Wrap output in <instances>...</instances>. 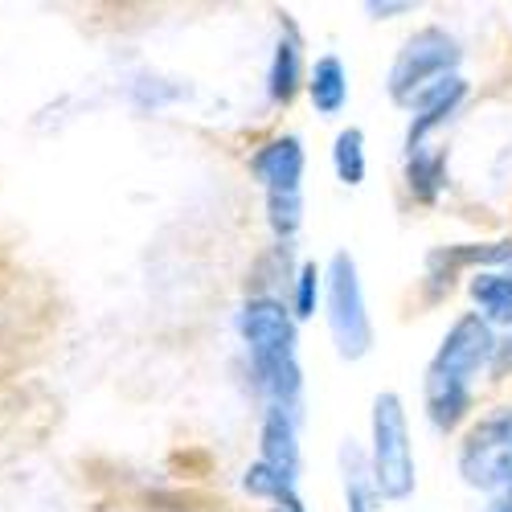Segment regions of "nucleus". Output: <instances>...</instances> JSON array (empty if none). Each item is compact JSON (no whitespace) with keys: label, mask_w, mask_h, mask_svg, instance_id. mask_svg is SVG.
<instances>
[{"label":"nucleus","mask_w":512,"mask_h":512,"mask_svg":"<svg viewBox=\"0 0 512 512\" xmlns=\"http://www.w3.org/2000/svg\"><path fill=\"white\" fill-rule=\"evenodd\" d=\"M259 443H263V459L259 463H267L271 472L283 476L287 484L300 480V435H295V414L267 406Z\"/></svg>","instance_id":"9"},{"label":"nucleus","mask_w":512,"mask_h":512,"mask_svg":"<svg viewBox=\"0 0 512 512\" xmlns=\"http://www.w3.org/2000/svg\"><path fill=\"white\" fill-rule=\"evenodd\" d=\"M242 488H246L250 496H259V500H275V504H283L287 496H295V484H287L283 476H275L267 463H254V467H246Z\"/></svg>","instance_id":"18"},{"label":"nucleus","mask_w":512,"mask_h":512,"mask_svg":"<svg viewBox=\"0 0 512 512\" xmlns=\"http://www.w3.org/2000/svg\"><path fill=\"white\" fill-rule=\"evenodd\" d=\"M488 357H496V340H492V328L488 320L480 316H459L451 324V332L443 336V345L426 369V377H439V381H463L472 377Z\"/></svg>","instance_id":"6"},{"label":"nucleus","mask_w":512,"mask_h":512,"mask_svg":"<svg viewBox=\"0 0 512 512\" xmlns=\"http://www.w3.org/2000/svg\"><path fill=\"white\" fill-rule=\"evenodd\" d=\"M435 263L459 267V263H512V242H492V246H463V250H439Z\"/></svg>","instance_id":"19"},{"label":"nucleus","mask_w":512,"mask_h":512,"mask_svg":"<svg viewBox=\"0 0 512 512\" xmlns=\"http://www.w3.org/2000/svg\"><path fill=\"white\" fill-rule=\"evenodd\" d=\"M373 17H390V13H410V5H369Z\"/></svg>","instance_id":"22"},{"label":"nucleus","mask_w":512,"mask_h":512,"mask_svg":"<svg viewBox=\"0 0 512 512\" xmlns=\"http://www.w3.org/2000/svg\"><path fill=\"white\" fill-rule=\"evenodd\" d=\"M472 300L480 304L484 320L512 328V279L508 275H476L472 279Z\"/></svg>","instance_id":"13"},{"label":"nucleus","mask_w":512,"mask_h":512,"mask_svg":"<svg viewBox=\"0 0 512 512\" xmlns=\"http://www.w3.org/2000/svg\"><path fill=\"white\" fill-rule=\"evenodd\" d=\"M492 512H512V496H504V500H496V504H492Z\"/></svg>","instance_id":"23"},{"label":"nucleus","mask_w":512,"mask_h":512,"mask_svg":"<svg viewBox=\"0 0 512 512\" xmlns=\"http://www.w3.org/2000/svg\"><path fill=\"white\" fill-rule=\"evenodd\" d=\"M267 218L279 238H291L304 222V197L300 193H267Z\"/></svg>","instance_id":"17"},{"label":"nucleus","mask_w":512,"mask_h":512,"mask_svg":"<svg viewBox=\"0 0 512 512\" xmlns=\"http://www.w3.org/2000/svg\"><path fill=\"white\" fill-rule=\"evenodd\" d=\"M332 168L345 185H361L365 181V132L361 127H345L332 144Z\"/></svg>","instance_id":"15"},{"label":"nucleus","mask_w":512,"mask_h":512,"mask_svg":"<svg viewBox=\"0 0 512 512\" xmlns=\"http://www.w3.org/2000/svg\"><path fill=\"white\" fill-rule=\"evenodd\" d=\"M238 332L250 349V365L295 357V320L271 295H259L238 312Z\"/></svg>","instance_id":"5"},{"label":"nucleus","mask_w":512,"mask_h":512,"mask_svg":"<svg viewBox=\"0 0 512 512\" xmlns=\"http://www.w3.org/2000/svg\"><path fill=\"white\" fill-rule=\"evenodd\" d=\"M304 87V58H300V41L295 37H279L275 58H271V74H267V91L275 103H291L295 91Z\"/></svg>","instance_id":"11"},{"label":"nucleus","mask_w":512,"mask_h":512,"mask_svg":"<svg viewBox=\"0 0 512 512\" xmlns=\"http://www.w3.org/2000/svg\"><path fill=\"white\" fill-rule=\"evenodd\" d=\"M406 181H410V193L431 201L443 185V156H426V152H414L410 164H406Z\"/></svg>","instance_id":"16"},{"label":"nucleus","mask_w":512,"mask_h":512,"mask_svg":"<svg viewBox=\"0 0 512 512\" xmlns=\"http://www.w3.org/2000/svg\"><path fill=\"white\" fill-rule=\"evenodd\" d=\"M308 95H312V107L320 115H340L349 103V74H345V62L324 54L316 58L312 74H308Z\"/></svg>","instance_id":"10"},{"label":"nucleus","mask_w":512,"mask_h":512,"mask_svg":"<svg viewBox=\"0 0 512 512\" xmlns=\"http://www.w3.org/2000/svg\"><path fill=\"white\" fill-rule=\"evenodd\" d=\"M320 287H324V275L316 263H304L300 267V279H295V316L308 320L316 316V304H320Z\"/></svg>","instance_id":"20"},{"label":"nucleus","mask_w":512,"mask_h":512,"mask_svg":"<svg viewBox=\"0 0 512 512\" xmlns=\"http://www.w3.org/2000/svg\"><path fill=\"white\" fill-rule=\"evenodd\" d=\"M467 99V82L459 78V74H447V78H439V82H431L410 107H414V119H410V132H406V148H410V156L414 152H422V140L435 132V127H443L455 111H459V103Z\"/></svg>","instance_id":"7"},{"label":"nucleus","mask_w":512,"mask_h":512,"mask_svg":"<svg viewBox=\"0 0 512 512\" xmlns=\"http://www.w3.org/2000/svg\"><path fill=\"white\" fill-rule=\"evenodd\" d=\"M467 406H472V394H467L463 381H439V377H426V414L439 431H455L463 422Z\"/></svg>","instance_id":"12"},{"label":"nucleus","mask_w":512,"mask_h":512,"mask_svg":"<svg viewBox=\"0 0 512 512\" xmlns=\"http://www.w3.org/2000/svg\"><path fill=\"white\" fill-rule=\"evenodd\" d=\"M459 476L472 488H500L512 480V406L472 426L459 451Z\"/></svg>","instance_id":"4"},{"label":"nucleus","mask_w":512,"mask_h":512,"mask_svg":"<svg viewBox=\"0 0 512 512\" xmlns=\"http://www.w3.org/2000/svg\"><path fill=\"white\" fill-rule=\"evenodd\" d=\"M340 463H345V512H373V476H369V463L357 447L340 451Z\"/></svg>","instance_id":"14"},{"label":"nucleus","mask_w":512,"mask_h":512,"mask_svg":"<svg viewBox=\"0 0 512 512\" xmlns=\"http://www.w3.org/2000/svg\"><path fill=\"white\" fill-rule=\"evenodd\" d=\"M324 291H328V332H332L336 353L345 361H361L373 349V320L365 308L357 259L349 250H336L328 259Z\"/></svg>","instance_id":"2"},{"label":"nucleus","mask_w":512,"mask_h":512,"mask_svg":"<svg viewBox=\"0 0 512 512\" xmlns=\"http://www.w3.org/2000/svg\"><path fill=\"white\" fill-rule=\"evenodd\" d=\"M463 50H459V41L447 33V29H422L414 33L402 54L394 58V70H390V99L410 107L431 82L455 74Z\"/></svg>","instance_id":"3"},{"label":"nucleus","mask_w":512,"mask_h":512,"mask_svg":"<svg viewBox=\"0 0 512 512\" xmlns=\"http://www.w3.org/2000/svg\"><path fill=\"white\" fill-rule=\"evenodd\" d=\"M271 512H308V508H271Z\"/></svg>","instance_id":"24"},{"label":"nucleus","mask_w":512,"mask_h":512,"mask_svg":"<svg viewBox=\"0 0 512 512\" xmlns=\"http://www.w3.org/2000/svg\"><path fill=\"white\" fill-rule=\"evenodd\" d=\"M492 365H496V373H500V377L512 369V336H508V340H500V345H496V361H492Z\"/></svg>","instance_id":"21"},{"label":"nucleus","mask_w":512,"mask_h":512,"mask_svg":"<svg viewBox=\"0 0 512 512\" xmlns=\"http://www.w3.org/2000/svg\"><path fill=\"white\" fill-rule=\"evenodd\" d=\"M504 275H508V279H512V263H508V271H504Z\"/></svg>","instance_id":"25"},{"label":"nucleus","mask_w":512,"mask_h":512,"mask_svg":"<svg viewBox=\"0 0 512 512\" xmlns=\"http://www.w3.org/2000/svg\"><path fill=\"white\" fill-rule=\"evenodd\" d=\"M369 476L377 496L386 500H406L414 492V447H410V422L406 406L394 390L373 398V418H369Z\"/></svg>","instance_id":"1"},{"label":"nucleus","mask_w":512,"mask_h":512,"mask_svg":"<svg viewBox=\"0 0 512 512\" xmlns=\"http://www.w3.org/2000/svg\"><path fill=\"white\" fill-rule=\"evenodd\" d=\"M304 144L295 136H279L267 148H259V156L250 160L254 177L267 185V193H300L304 181Z\"/></svg>","instance_id":"8"}]
</instances>
